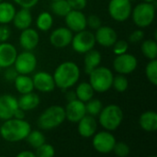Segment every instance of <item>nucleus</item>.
Instances as JSON below:
<instances>
[{"mask_svg":"<svg viewBox=\"0 0 157 157\" xmlns=\"http://www.w3.org/2000/svg\"><path fill=\"white\" fill-rule=\"evenodd\" d=\"M30 124L25 120L11 118L4 121L0 127V136L6 142L17 143L26 139L30 132Z\"/></svg>","mask_w":157,"mask_h":157,"instance_id":"obj_1","label":"nucleus"},{"mask_svg":"<svg viewBox=\"0 0 157 157\" xmlns=\"http://www.w3.org/2000/svg\"><path fill=\"white\" fill-rule=\"evenodd\" d=\"M55 86L66 90L75 86L80 77V69L74 62H63L57 66L53 75Z\"/></svg>","mask_w":157,"mask_h":157,"instance_id":"obj_2","label":"nucleus"},{"mask_svg":"<svg viewBox=\"0 0 157 157\" xmlns=\"http://www.w3.org/2000/svg\"><path fill=\"white\" fill-rule=\"evenodd\" d=\"M123 121V111L116 104H109L103 108L98 114L99 124L109 132L117 130Z\"/></svg>","mask_w":157,"mask_h":157,"instance_id":"obj_3","label":"nucleus"},{"mask_svg":"<svg viewBox=\"0 0 157 157\" xmlns=\"http://www.w3.org/2000/svg\"><path fill=\"white\" fill-rule=\"evenodd\" d=\"M65 121L64 109L59 105L47 108L38 118V126L42 130H52L59 127Z\"/></svg>","mask_w":157,"mask_h":157,"instance_id":"obj_4","label":"nucleus"},{"mask_svg":"<svg viewBox=\"0 0 157 157\" xmlns=\"http://www.w3.org/2000/svg\"><path fill=\"white\" fill-rule=\"evenodd\" d=\"M113 73L104 66H98L89 74V84L95 92L105 93L112 86Z\"/></svg>","mask_w":157,"mask_h":157,"instance_id":"obj_5","label":"nucleus"},{"mask_svg":"<svg viewBox=\"0 0 157 157\" xmlns=\"http://www.w3.org/2000/svg\"><path fill=\"white\" fill-rule=\"evenodd\" d=\"M132 17L134 24L139 28L149 27L155 17V6L153 3L143 2L132 10Z\"/></svg>","mask_w":157,"mask_h":157,"instance_id":"obj_6","label":"nucleus"},{"mask_svg":"<svg viewBox=\"0 0 157 157\" xmlns=\"http://www.w3.org/2000/svg\"><path fill=\"white\" fill-rule=\"evenodd\" d=\"M71 44L75 52L85 54L94 48L96 44L95 35L91 31L86 29L78 31L75 36H73Z\"/></svg>","mask_w":157,"mask_h":157,"instance_id":"obj_7","label":"nucleus"},{"mask_svg":"<svg viewBox=\"0 0 157 157\" xmlns=\"http://www.w3.org/2000/svg\"><path fill=\"white\" fill-rule=\"evenodd\" d=\"M132 6L130 0H110L109 3V14L118 22L127 20L132 14Z\"/></svg>","mask_w":157,"mask_h":157,"instance_id":"obj_8","label":"nucleus"},{"mask_svg":"<svg viewBox=\"0 0 157 157\" xmlns=\"http://www.w3.org/2000/svg\"><path fill=\"white\" fill-rule=\"evenodd\" d=\"M37 63L36 56L30 51H25L17 55L13 66L18 75H29L36 69Z\"/></svg>","mask_w":157,"mask_h":157,"instance_id":"obj_9","label":"nucleus"},{"mask_svg":"<svg viewBox=\"0 0 157 157\" xmlns=\"http://www.w3.org/2000/svg\"><path fill=\"white\" fill-rule=\"evenodd\" d=\"M92 137L93 147L98 153L106 155L112 152L116 143V139L109 131L96 132Z\"/></svg>","mask_w":157,"mask_h":157,"instance_id":"obj_10","label":"nucleus"},{"mask_svg":"<svg viewBox=\"0 0 157 157\" xmlns=\"http://www.w3.org/2000/svg\"><path fill=\"white\" fill-rule=\"evenodd\" d=\"M138 65L137 58L130 53H122L116 56L113 61V68L114 70L121 75H129L135 71Z\"/></svg>","mask_w":157,"mask_h":157,"instance_id":"obj_11","label":"nucleus"},{"mask_svg":"<svg viewBox=\"0 0 157 157\" xmlns=\"http://www.w3.org/2000/svg\"><path fill=\"white\" fill-rule=\"evenodd\" d=\"M65 119H67L70 122L77 123L85 115H86V104L85 102L75 98L71 101H68L65 109Z\"/></svg>","mask_w":157,"mask_h":157,"instance_id":"obj_12","label":"nucleus"},{"mask_svg":"<svg viewBox=\"0 0 157 157\" xmlns=\"http://www.w3.org/2000/svg\"><path fill=\"white\" fill-rule=\"evenodd\" d=\"M73 36V31H71L67 27H61L51 33L50 42L53 47L63 49L71 44Z\"/></svg>","mask_w":157,"mask_h":157,"instance_id":"obj_13","label":"nucleus"},{"mask_svg":"<svg viewBox=\"0 0 157 157\" xmlns=\"http://www.w3.org/2000/svg\"><path fill=\"white\" fill-rule=\"evenodd\" d=\"M64 21L66 27L74 32H78L86 29V17L82 12V10L72 9L65 17Z\"/></svg>","mask_w":157,"mask_h":157,"instance_id":"obj_14","label":"nucleus"},{"mask_svg":"<svg viewBox=\"0 0 157 157\" xmlns=\"http://www.w3.org/2000/svg\"><path fill=\"white\" fill-rule=\"evenodd\" d=\"M34 88L42 92V93H50L54 90L55 83L53 76L47 72H38L32 77Z\"/></svg>","mask_w":157,"mask_h":157,"instance_id":"obj_15","label":"nucleus"},{"mask_svg":"<svg viewBox=\"0 0 157 157\" xmlns=\"http://www.w3.org/2000/svg\"><path fill=\"white\" fill-rule=\"evenodd\" d=\"M17 108V99L14 96L7 94L0 96V120L6 121L13 118Z\"/></svg>","mask_w":157,"mask_h":157,"instance_id":"obj_16","label":"nucleus"},{"mask_svg":"<svg viewBox=\"0 0 157 157\" xmlns=\"http://www.w3.org/2000/svg\"><path fill=\"white\" fill-rule=\"evenodd\" d=\"M95 39L96 42L103 47H111L118 40L117 32L114 29L109 26H100L96 29Z\"/></svg>","mask_w":157,"mask_h":157,"instance_id":"obj_17","label":"nucleus"},{"mask_svg":"<svg viewBox=\"0 0 157 157\" xmlns=\"http://www.w3.org/2000/svg\"><path fill=\"white\" fill-rule=\"evenodd\" d=\"M17 55L16 47L6 41L0 42V67L6 68L12 66Z\"/></svg>","mask_w":157,"mask_h":157,"instance_id":"obj_18","label":"nucleus"},{"mask_svg":"<svg viewBox=\"0 0 157 157\" xmlns=\"http://www.w3.org/2000/svg\"><path fill=\"white\" fill-rule=\"evenodd\" d=\"M40 42V35L34 29H22L19 36V44L25 51L34 50Z\"/></svg>","mask_w":157,"mask_h":157,"instance_id":"obj_19","label":"nucleus"},{"mask_svg":"<svg viewBox=\"0 0 157 157\" xmlns=\"http://www.w3.org/2000/svg\"><path fill=\"white\" fill-rule=\"evenodd\" d=\"M77 123L78 132L83 138H91L97 132L98 122L91 115H85Z\"/></svg>","mask_w":157,"mask_h":157,"instance_id":"obj_20","label":"nucleus"},{"mask_svg":"<svg viewBox=\"0 0 157 157\" xmlns=\"http://www.w3.org/2000/svg\"><path fill=\"white\" fill-rule=\"evenodd\" d=\"M12 21L14 26L20 30L29 28L32 23V15L29 8L21 7V9L16 11Z\"/></svg>","mask_w":157,"mask_h":157,"instance_id":"obj_21","label":"nucleus"},{"mask_svg":"<svg viewBox=\"0 0 157 157\" xmlns=\"http://www.w3.org/2000/svg\"><path fill=\"white\" fill-rule=\"evenodd\" d=\"M139 124L145 132H155L157 130V113L155 110L144 111L139 118Z\"/></svg>","mask_w":157,"mask_h":157,"instance_id":"obj_22","label":"nucleus"},{"mask_svg":"<svg viewBox=\"0 0 157 157\" xmlns=\"http://www.w3.org/2000/svg\"><path fill=\"white\" fill-rule=\"evenodd\" d=\"M40 97L33 91L26 94H21L20 98L17 99L18 107L25 111H29L36 109L40 105Z\"/></svg>","mask_w":157,"mask_h":157,"instance_id":"obj_23","label":"nucleus"},{"mask_svg":"<svg viewBox=\"0 0 157 157\" xmlns=\"http://www.w3.org/2000/svg\"><path fill=\"white\" fill-rule=\"evenodd\" d=\"M102 57L98 51L94 49L88 51L85 53L84 57V63H85V71L87 75H89L95 68L99 66L101 63Z\"/></svg>","mask_w":157,"mask_h":157,"instance_id":"obj_24","label":"nucleus"},{"mask_svg":"<svg viewBox=\"0 0 157 157\" xmlns=\"http://www.w3.org/2000/svg\"><path fill=\"white\" fill-rule=\"evenodd\" d=\"M14 85L20 94L29 93L34 90L32 77L28 76V75H17L14 80Z\"/></svg>","mask_w":157,"mask_h":157,"instance_id":"obj_25","label":"nucleus"},{"mask_svg":"<svg viewBox=\"0 0 157 157\" xmlns=\"http://www.w3.org/2000/svg\"><path fill=\"white\" fill-rule=\"evenodd\" d=\"M16 14L15 6L9 2H0V24H8Z\"/></svg>","mask_w":157,"mask_h":157,"instance_id":"obj_26","label":"nucleus"},{"mask_svg":"<svg viewBox=\"0 0 157 157\" xmlns=\"http://www.w3.org/2000/svg\"><path fill=\"white\" fill-rule=\"evenodd\" d=\"M75 95H76V98L83 101V102H87L88 100H90L93 96H94V89L91 86V85L89 84V82H82L80 83L75 89Z\"/></svg>","mask_w":157,"mask_h":157,"instance_id":"obj_27","label":"nucleus"},{"mask_svg":"<svg viewBox=\"0 0 157 157\" xmlns=\"http://www.w3.org/2000/svg\"><path fill=\"white\" fill-rule=\"evenodd\" d=\"M53 25V17L51 13L49 12H41L37 19H36V26L40 31H48Z\"/></svg>","mask_w":157,"mask_h":157,"instance_id":"obj_28","label":"nucleus"},{"mask_svg":"<svg viewBox=\"0 0 157 157\" xmlns=\"http://www.w3.org/2000/svg\"><path fill=\"white\" fill-rule=\"evenodd\" d=\"M143 54L149 60L156 59L157 43L155 40H145L141 45Z\"/></svg>","mask_w":157,"mask_h":157,"instance_id":"obj_29","label":"nucleus"},{"mask_svg":"<svg viewBox=\"0 0 157 157\" xmlns=\"http://www.w3.org/2000/svg\"><path fill=\"white\" fill-rule=\"evenodd\" d=\"M51 9L53 14H55L58 17H64L72 10V8L70 7L66 0L52 1L51 4Z\"/></svg>","mask_w":157,"mask_h":157,"instance_id":"obj_30","label":"nucleus"},{"mask_svg":"<svg viewBox=\"0 0 157 157\" xmlns=\"http://www.w3.org/2000/svg\"><path fill=\"white\" fill-rule=\"evenodd\" d=\"M26 140L29 145L35 149L43 144L44 143H46L44 134L40 131H30V132L26 137Z\"/></svg>","mask_w":157,"mask_h":157,"instance_id":"obj_31","label":"nucleus"},{"mask_svg":"<svg viewBox=\"0 0 157 157\" xmlns=\"http://www.w3.org/2000/svg\"><path fill=\"white\" fill-rule=\"evenodd\" d=\"M112 86L114 89L119 93H123L127 90L129 86V80L125 76V75L119 74L115 76H113L112 81Z\"/></svg>","mask_w":157,"mask_h":157,"instance_id":"obj_32","label":"nucleus"},{"mask_svg":"<svg viewBox=\"0 0 157 157\" xmlns=\"http://www.w3.org/2000/svg\"><path fill=\"white\" fill-rule=\"evenodd\" d=\"M145 75L148 81L154 86L157 85V60H150L145 68Z\"/></svg>","mask_w":157,"mask_h":157,"instance_id":"obj_33","label":"nucleus"},{"mask_svg":"<svg viewBox=\"0 0 157 157\" xmlns=\"http://www.w3.org/2000/svg\"><path fill=\"white\" fill-rule=\"evenodd\" d=\"M103 109L102 102L99 99H90L86 104V114L91 115L93 117L98 116L101 109Z\"/></svg>","mask_w":157,"mask_h":157,"instance_id":"obj_34","label":"nucleus"},{"mask_svg":"<svg viewBox=\"0 0 157 157\" xmlns=\"http://www.w3.org/2000/svg\"><path fill=\"white\" fill-rule=\"evenodd\" d=\"M55 155V151L52 145L44 143L38 148H36V157H52Z\"/></svg>","mask_w":157,"mask_h":157,"instance_id":"obj_35","label":"nucleus"},{"mask_svg":"<svg viewBox=\"0 0 157 157\" xmlns=\"http://www.w3.org/2000/svg\"><path fill=\"white\" fill-rule=\"evenodd\" d=\"M112 152H114V154L117 156L125 157L130 155L131 150H130V146L126 143H124V142H116Z\"/></svg>","mask_w":157,"mask_h":157,"instance_id":"obj_36","label":"nucleus"},{"mask_svg":"<svg viewBox=\"0 0 157 157\" xmlns=\"http://www.w3.org/2000/svg\"><path fill=\"white\" fill-rule=\"evenodd\" d=\"M112 46H113V52L116 55L125 53L129 49V43L125 40H117Z\"/></svg>","mask_w":157,"mask_h":157,"instance_id":"obj_37","label":"nucleus"},{"mask_svg":"<svg viewBox=\"0 0 157 157\" xmlns=\"http://www.w3.org/2000/svg\"><path fill=\"white\" fill-rule=\"evenodd\" d=\"M86 26L92 29H98L100 26H102V21L98 16L90 15L86 17Z\"/></svg>","mask_w":157,"mask_h":157,"instance_id":"obj_38","label":"nucleus"},{"mask_svg":"<svg viewBox=\"0 0 157 157\" xmlns=\"http://www.w3.org/2000/svg\"><path fill=\"white\" fill-rule=\"evenodd\" d=\"M70 7L74 10H83L86 5L87 0H66Z\"/></svg>","mask_w":157,"mask_h":157,"instance_id":"obj_39","label":"nucleus"},{"mask_svg":"<svg viewBox=\"0 0 157 157\" xmlns=\"http://www.w3.org/2000/svg\"><path fill=\"white\" fill-rule=\"evenodd\" d=\"M10 35H11L10 29L6 24H1L0 25V42L6 41L9 39Z\"/></svg>","mask_w":157,"mask_h":157,"instance_id":"obj_40","label":"nucleus"},{"mask_svg":"<svg viewBox=\"0 0 157 157\" xmlns=\"http://www.w3.org/2000/svg\"><path fill=\"white\" fill-rule=\"evenodd\" d=\"M144 37V33L142 29H136L134 31H132L129 37V40L132 43H136V42H140L141 40H143Z\"/></svg>","mask_w":157,"mask_h":157,"instance_id":"obj_41","label":"nucleus"},{"mask_svg":"<svg viewBox=\"0 0 157 157\" xmlns=\"http://www.w3.org/2000/svg\"><path fill=\"white\" fill-rule=\"evenodd\" d=\"M12 1L23 8H29V9L34 7L39 3V0H12Z\"/></svg>","mask_w":157,"mask_h":157,"instance_id":"obj_42","label":"nucleus"},{"mask_svg":"<svg viewBox=\"0 0 157 157\" xmlns=\"http://www.w3.org/2000/svg\"><path fill=\"white\" fill-rule=\"evenodd\" d=\"M18 73L16 71V69L14 68V66H9L6 67V70L5 71V78L7 81H14L15 78L17 76Z\"/></svg>","mask_w":157,"mask_h":157,"instance_id":"obj_43","label":"nucleus"},{"mask_svg":"<svg viewBox=\"0 0 157 157\" xmlns=\"http://www.w3.org/2000/svg\"><path fill=\"white\" fill-rule=\"evenodd\" d=\"M25 110H23L22 109H20L19 107L17 109V110L15 111L14 113V117L13 118H16V119H18V120H25Z\"/></svg>","mask_w":157,"mask_h":157,"instance_id":"obj_44","label":"nucleus"},{"mask_svg":"<svg viewBox=\"0 0 157 157\" xmlns=\"http://www.w3.org/2000/svg\"><path fill=\"white\" fill-rule=\"evenodd\" d=\"M18 157H36L35 153H32L31 151H22L19 154H17Z\"/></svg>","mask_w":157,"mask_h":157,"instance_id":"obj_45","label":"nucleus"},{"mask_svg":"<svg viewBox=\"0 0 157 157\" xmlns=\"http://www.w3.org/2000/svg\"><path fill=\"white\" fill-rule=\"evenodd\" d=\"M76 98V95H75V92H72V91H69L67 94H66V99L68 101H71L73 99H75Z\"/></svg>","mask_w":157,"mask_h":157,"instance_id":"obj_46","label":"nucleus"},{"mask_svg":"<svg viewBox=\"0 0 157 157\" xmlns=\"http://www.w3.org/2000/svg\"><path fill=\"white\" fill-rule=\"evenodd\" d=\"M155 0H143V2H146V3H154Z\"/></svg>","mask_w":157,"mask_h":157,"instance_id":"obj_47","label":"nucleus"},{"mask_svg":"<svg viewBox=\"0 0 157 157\" xmlns=\"http://www.w3.org/2000/svg\"><path fill=\"white\" fill-rule=\"evenodd\" d=\"M130 1H131V2H132V1H133V0H130Z\"/></svg>","mask_w":157,"mask_h":157,"instance_id":"obj_48","label":"nucleus"},{"mask_svg":"<svg viewBox=\"0 0 157 157\" xmlns=\"http://www.w3.org/2000/svg\"><path fill=\"white\" fill-rule=\"evenodd\" d=\"M2 1H3V0H0V2H2Z\"/></svg>","mask_w":157,"mask_h":157,"instance_id":"obj_49","label":"nucleus"},{"mask_svg":"<svg viewBox=\"0 0 157 157\" xmlns=\"http://www.w3.org/2000/svg\"><path fill=\"white\" fill-rule=\"evenodd\" d=\"M52 1H56V0H52Z\"/></svg>","mask_w":157,"mask_h":157,"instance_id":"obj_50","label":"nucleus"}]
</instances>
